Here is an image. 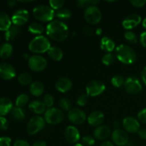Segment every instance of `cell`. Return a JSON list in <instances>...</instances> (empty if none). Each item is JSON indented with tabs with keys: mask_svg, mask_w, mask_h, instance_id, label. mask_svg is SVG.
Here are the masks:
<instances>
[{
	"mask_svg": "<svg viewBox=\"0 0 146 146\" xmlns=\"http://www.w3.org/2000/svg\"><path fill=\"white\" fill-rule=\"evenodd\" d=\"M74 146H84V145H83V144H81V143H76Z\"/></svg>",
	"mask_w": 146,
	"mask_h": 146,
	"instance_id": "obj_59",
	"label": "cell"
},
{
	"mask_svg": "<svg viewBox=\"0 0 146 146\" xmlns=\"http://www.w3.org/2000/svg\"><path fill=\"white\" fill-rule=\"evenodd\" d=\"M33 15L42 22H51L55 17V11L49 5L39 4L33 9Z\"/></svg>",
	"mask_w": 146,
	"mask_h": 146,
	"instance_id": "obj_4",
	"label": "cell"
},
{
	"mask_svg": "<svg viewBox=\"0 0 146 146\" xmlns=\"http://www.w3.org/2000/svg\"><path fill=\"white\" fill-rule=\"evenodd\" d=\"M13 108L12 101L8 98H0V116H4L11 112Z\"/></svg>",
	"mask_w": 146,
	"mask_h": 146,
	"instance_id": "obj_22",
	"label": "cell"
},
{
	"mask_svg": "<svg viewBox=\"0 0 146 146\" xmlns=\"http://www.w3.org/2000/svg\"><path fill=\"white\" fill-rule=\"evenodd\" d=\"M14 146H30L29 143L24 140H17L14 142Z\"/></svg>",
	"mask_w": 146,
	"mask_h": 146,
	"instance_id": "obj_48",
	"label": "cell"
},
{
	"mask_svg": "<svg viewBox=\"0 0 146 146\" xmlns=\"http://www.w3.org/2000/svg\"><path fill=\"white\" fill-rule=\"evenodd\" d=\"M13 47L9 43H4L0 46V57L2 58H8L12 55Z\"/></svg>",
	"mask_w": 146,
	"mask_h": 146,
	"instance_id": "obj_28",
	"label": "cell"
},
{
	"mask_svg": "<svg viewBox=\"0 0 146 146\" xmlns=\"http://www.w3.org/2000/svg\"><path fill=\"white\" fill-rule=\"evenodd\" d=\"M68 118L72 123L81 125L86 120V114L79 108H71L68 113Z\"/></svg>",
	"mask_w": 146,
	"mask_h": 146,
	"instance_id": "obj_11",
	"label": "cell"
},
{
	"mask_svg": "<svg viewBox=\"0 0 146 146\" xmlns=\"http://www.w3.org/2000/svg\"><path fill=\"white\" fill-rule=\"evenodd\" d=\"M88 96L86 94H81L77 98L76 100V104H78L79 106H84L86 105L88 101Z\"/></svg>",
	"mask_w": 146,
	"mask_h": 146,
	"instance_id": "obj_40",
	"label": "cell"
},
{
	"mask_svg": "<svg viewBox=\"0 0 146 146\" xmlns=\"http://www.w3.org/2000/svg\"><path fill=\"white\" fill-rule=\"evenodd\" d=\"M51 47V42L48 38L42 35L34 37L29 44V51L35 54L46 52Z\"/></svg>",
	"mask_w": 146,
	"mask_h": 146,
	"instance_id": "obj_3",
	"label": "cell"
},
{
	"mask_svg": "<svg viewBox=\"0 0 146 146\" xmlns=\"http://www.w3.org/2000/svg\"><path fill=\"white\" fill-rule=\"evenodd\" d=\"M44 118L47 123L51 125H56L64 121V113L61 110L52 107V108H47L44 113Z\"/></svg>",
	"mask_w": 146,
	"mask_h": 146,
	"instance_id": "obj_5",
	"label": "cell"
},
{
	"mask_svg": "<svg viewBox=\"0 0 146 146\" xmlns=\"http://www.w3.org/2000/svg\"><path fill=\"white\" fill-rule=\"evenodd\" d=\"M125 80L124 79L122 76L115 75L113 77H112L111 80V84L115 88H121V86H123Z\"/></svg>",
	"mask_w": 146,
	"mask_h": 146,
	"instance_id": "obj_34",
	"label": "cell"
},
{
	"mask_svg": "<svg viewBox=\"0 0 146 146\" xmlns=\"http://www.w3.org/2000/svg\"><path fill=\"white\" fill-rule=\"evenodd\" d=\"M131 4L136 8H142L146 4V0H131Z\"/></svg>",
	"mask_w": 146,
	"mask_h": 146,
	"instance_id": "obj_44",
	"label": "cell"
},
{
	"mask_svg": "<svg viewBox=\"0 0 146 146\" xmlns=\"http://www.w3.org/2000/svg\"><path fill=\"white\" fill-rule=\"evenodd\" d=\"M55 16L59 19L65 20L71 18L72 14H71V11L68 9L62 8L55 11Z\"/></svg>",
	"mask_w": 146,
	"mask_h": 146,
	"instance_id": "obj_31",
	"label": "cell"
},
{
	"mask_svg": "<svg viewBox=\"0 0 146 146\" xmlns=\"http://www.w3.org/2000/svg\"><path fill=\"white\" fill-rule=\"evenodd\" d=\"M84 19L88 24L92 25L98 24L102 19L101 10L96 6H91L88 7L84 11Z\"/></svg>",
	"mask_w": 146,
	"mask_h": 146,
	"instance_id": "obj_7",
	"label": "cell"
},
{
	"mask_svg": "<svg viewBox=\"0 0 146 146\" xmlns=\"http://www.w3.org/2000/svg\"><path fill=\"white\" fill-rule=\"evenodd\" d=\"M140 42L144 48H146V31L141 33L140 35Z\"/></svg>",
	"mask_w": 146,
	"mask_h": 146,
	"instance_id": "obj_47",
	"label": "cell"
},
{
	"mask_svg": "<svg viewBox=\"0 0 146 146\" xmlns=\"http://www.w3.org/2000/svg\"><path fill=\"white\" fill-rule=\"evenodd\" d=\"M115 57L123 64H133L137 58V54L135 50L130 46L120 44L115 48Z\"/></svg>",
	"mask_w": 146,
	"mask_h": 146,
	"instance_id": "obj_2",
	"label": "cell"
},
{
	"mask_svg": "<svg viewBox=\"0 0 146 146\" xmlns=\"http://www.w3.org/2000/svg\"><path fill=\"white\" fill-rule=\"evenodd\" d=\"M11 116L17 121H24L26 118L25 111L22 108L19 107H13L11 111Z\"/></svg>",
	"mask_w": 146,
	"mask_h": 146,
	"instance_id": "obj_30",
	"label": "cell"
},
{
	"mask_svg": "<svg viewBox=\"0 0 146 146\" xmlns=\"http://www.w3.org/2000/svg\"><path fill=\"white\" fill-rule=\"evenodd\" d=\"M29 12L27 10L21 9L13 14L11 17V22L14 25L21 27V26L24 25L29 20Z\"/></svg>",
	"mask_w": 146,
	"mask_h": 146,
	"instance_id": "obj_14",
	"label": "cell"
},
{
	"mask_svg": "<svg viewBox=\"0 0 146 146\" xmlns=\"http://www.w3.org/2000/svg\"><path fill=\"white\" fill-rule=\"evenodd\" d=\"M59 107L64 111H69L71 109V102L68 98H61L59 101Z\"/></svg>",
	"mask_w": 146,
	"mask_h": 146,
	"instance_id": "obj_38",
	"label": "cell"
},
{
	"mask_svg": "<svg viewBox=\"0 0 146 146\" xmlns=\"http://www.w3.org/2000/svg\"><path fill=\"white\" fill-rule=\"evenodd\" d=\"M9 128V122L4 116H0V130L6 131Z\"/></svg>",
	"mask_w": 146,
	"mask_h": 146,
	"instance_id": "obj_45",
	"label": "cell"
},
{
	"mask_svg": "<svg viewBox=\"0 0 146 146\" xmlns=\"http://www.w3.org/2000/svg\"><path fill=\"white\" fill-rule=\"evenodd\" d=\"M43 103L46 106V108H52L53 105L54 104V98L51 94H46L43 98Z\"/></svg>",
	"mask_w": 146,
	"mask_h": 146,
	"instance_id": "obj_39",
	"label": "cell"
},
{
	"mask_svg": "<svg viewBox=\"0 0 146 146\" xmlns=\"http://www.w3.org/2000/svg\"><path fill=\"white\" fill-rule=\"evenodd\" d=\"M110 135H111V130L106 125H100L97 127L94 132V137L100 141L107 139Z\"/></svg>",
	"mask_w": 146,
	"mask_h": 146,
	"instance_id": "obj_20",
	"label": "cell"
},
{
	"mask_svg": "<svg viewBox=\"0 0 146 146\" xmlns=\"http://www.w3.org/2000/svg\"><path fill=\"white\" fill-rule=\"evenodd\" d=\"M138 136L143 140H146V129L145 128H142L140 129L138 132Z\"/></svg>",
	"mask_w": 146,
	"mask_h": 146,
	"instance_id": "obj_49",
	"label": "cell"
},
{
	"mask_svg": "<svg viewBox=\"0 0 146 146\" xmlns=\"http://www.w3.org/2000/svg\"><path fill=\"white\" fill-rule=\"evenodd\" d=\"M137 118L139 122L143 123H146V108L141 110L138 113Z\"/></svg>",
	"mask_w": 146,
	"mask_h": 146,
	"instance_id": "obj_43",
	"label": "cell"
},
{
	"mask_svg": "<svg viewBox=\"0 0 146 146\" xmlns=\"http://www.w3.org/2000/svg\"><path fill=\"white\" fill-rule=\"evenodd\" d=\"M46 33L51 39L62 41L68 37V27L61 20H54L47 24Z\"/></svg>",
	"mask_w": 146,
	"mask_h": 146,
	"instance_id": "obj_1",
	"label": "cell"
},
{
	"mask_svg": "<svg viewBox=\"0 0 146 146\" xmlns=\"http://www.w3.org/2000/svg\"><path fill=\"white\" fill-rule=\"evenodd\" d=\"M29 91L34 96L38 97L44 92V86L39 81H34L29 86Z\"/></svg>",
	"mask_w": 146,
	"mask_h": 146,
	"instance_id": "obj_24",
	"label": "cell"
},
{
	"mask_svg": "<svg viewBox=\"0 0 146 146\" xmlns=\"http://www.w3.org/2000/svg\"><path fill=\"white\" fill-rule=\"evenodd\" d=\"M46 121L44 118L38 115H34L27 123V131L29 135H35L44 129Z\"/></svg>",
	"mask_w": 146,
	"mask_h": 146,
	"instance_id": "obj_6",
	"label": "cell"
},
{
	"mask_svg": "<svg viewBox=\"0 0 146 146\" xmlns=\"http://www.w3.org/2000/svg\"><path fill=\"white\" fill-rule=\"evenodd\" d=\"M141 78H142L143 84L146 86V66L143 69L142 72H141Z\"/></svg>",
	"mask_w": 146,
	"mask_h": 146,
	"instance_id": "obj_51",
	"label": "cell"
},
{
	"mask_svg": "<svg viewBox=\"0 0 146 146\" xmlns=\"http://www.w3.org/2000/svg\"><path fill=\"white\" fill-rule=\"evenodd\" d=\"M76 4L78 7L85 9L92 6L91 5V0H78L76 1Z\"/></svg>",
	"mask_w": 146,
	"mask_h": 146,
	"instance_id": "obj_42",
	"label": "cell"
},
{
	"mask_svg": "<svg viewBox=\"0 0 146 146\" xmlns=\"http://www.w3.org/2000/svg\"><path fill=\"white\" fill-rule=\"evenodd\" d=\"M124 37L127 40V41H128V42L132 44H136L138 41V38L136 34L131 31H125V34H124Z\"/></svg>",
	"mask_w": 146,
	"mask_h": 146,
	"instance_id": "obj_36",
	"label": "cell"
},
{
	"mask_svg": "<svg viewBox=\"0 0 146 146\" xmlns=\"http://www.w3.org/2000/svg\"><path fill=\"white\" fill-rule=\"evenodd\" d=\"M118 125H119V123H118V121H115V122H113V126L115 129H118Z\"/></svg>",
	"mask_w": 146,
	"mask_h": 146,
	"instance_id": "obj_56",
	"label": "cell"
},
{
	"mask_svg": "<svg viewBox=\"0 0 146 146\" xmlns=\"http://www.w3.org/2000/svg\"><path fill=\"white\" fill-rule=\"evenodd\" d=\"M18 81L21 85H31L32 83V78L28 73H22L18 76Z\"/></svg>",
	"mask_w": 146,
	"mask_h": 146,
	"instance_id": "obj_33",
	"label": "cell"
},
{
	"mask_svg": "<svg viewBox=\"0 0 146 146\" xmlns=\"http://www.w3.org/2000/svg\"><path fill=\"white\" fill-rule=\"evenodd\" d=\"M123 87L128 94H133V95L138 94L143 89L141 81L138 78L134 76L127 78L124 83Z\"/></svg>",
	"mask_w": 146,
	"mask_h": 146,
	"instance_id": "obj_9",
	"label": "cell"
},
{
	"mask_svg": "<svg viewBox=\"0 0 146 146\" xmlns=\"http://www.w3.org/2000/svg\"><path fill=\"white\" fill-rule=\"evenodd\" d=\"M64 136L66 140L70 143H76L80 140V133L78 128L73 125L66 127L64 131Z\"/></svg>",
	"mask_w": 146,
	"mask_h": 146,
	"instance_id": "obj_17",
	"label": "cell"
},
{
	"mask_svg": "<svg viewBox=\"0 0 146 146\" xmlns=\"http://www.w3.org/2000/svg\"><path fill=\"white\" fill-rule=\"evenodd\" d=\"M84 32L85 33L86 35L91 36L93 34H94V30H93V29L91 28V27H86L84 28Z\"/></svg>",
	"mask_w": 146,
	"mask_h": 146,
	"instance_id": "obj_50",
	"label": "cell"
},
{
	"mask_svg": "<svg viewBox=\"0 0 146 146\" xmlns=\"http://www.w3.org/2000/svg\"><path fill=\"white\" fill-rule=\"evenodd\" d=\"M82 142L86 146H93L95 144V139L90 135H86L82 138Z\"/></svg>",
	"mask_w": 146,
	"mask_h": 146,
	"instance_id": "obj_41",
	"label": "cell"
},
{
	"mask_svg": "<svg viewBox=\"0 0 146 146\" xmlns=\"http://www.w3.org/2000/svg\"><path fill=\"white\" fill-rule=\"evenodd\" d=\"M106 86L99 81H92L87 84L86 87V94L91 97L98 96L105 91Z\"/></svg>",
	"mask_w": 146,
	"mask_h": 146,
	"instance_id": "obj_10",
	"label": "cell"
},
{
	"mask_svg": "<svg viewBox=\"0 0 146 146\" xmlns=\"http://www.w3.org/2000/svg\"><path fill=\"white\" fill-rule=\"evenodd\" d=\"M29 31L33 34H35L37 36H41L44 32V26L41 25L39 23L33 22L29 24L28 28Z\"/></svg>",
	"mask_w": 146,
	"mask_h": 146,
	"instance_id": "obj_29",
	"label": "cell"
},
{
	"mask_svg": "<svg viewBox=\"0 0 146 146\" xmlns=\"http://www.w3.org/2000/svg\"><path fill=\"white\" fill-rule=\"evenodd\" d=\"M11 19L5 12L0 11V31H7L11 26Z\"/></svg>",
	"mask_w": 146,
	"mask_h": 146,
	"instance_id": "obj_25",
	"label": "cell"
},
{
	"mask_svg": "<svg viewBox=\"0 0 146 146\" xmlns=\"http://www.w3.org/2000/svg\"><path fill=\"white\" fill-rule=\"evenodd\" d=\"M55 87L56 89L60 93L68 92L72 88V81L68 78L63 77L56 82Z\"/></svg>",
	"mask_w": 146,
	"mask_h": 146,
	"instance_id": "obj_19",
	"label": "cell"
},
{
	"mask_svg": "<svg viewBox=\"0 0 146 146\" xmlns=\"http://www.w3.org/2000/svg\"><path fill=\"white\" fill-rule=\"evenodd\" d=\"M29 96L25 94H20L16 99V106L19 107V108H22V107L25 106L27 104L29 103Z\"/></svg>",
	"mask_w": 146,
	"mask_h": 146,
	"instance_id": "obj_32",
	"label": "cell"
},
{
	"mask_svg": "<svg viewBox=\"0 0 146 146\" xmlns=\"http://www.w3.org/2000/svg\"><path fill=\"white\" fill-rule=\"evenodd\" d=\"M46 107L44 105V104L43 103V101H33L29 104V108L30 111H31L34 113L37 114L38 115H41L45 113V111H46Z\"/></svg>",
	"mask_w": 146,
	"mask_h": 146,
	"instance_id": "obj_21",
	"label": "cell"
},
{
	"mask_svg": "<svg viewBox=\"0 0 146 146\" xmlns=\"http://www.w3.org/2000/svg\"><path fill=\"white\" fill-rule=\"evenodd\" d=\"M28 66L31 71L40 72L46 68L47 61L44 57L40 55L31 56L28 60Z\"/></svg>",
	"mask_w": 146,
	"mask_h": 146,
	"instance_id": "obj_8",
	"label": "cell"
},
{
	"mask_svg": "<svg viewBox=\"0 0 146 146\" xmlns=\"http://www.w3.org/2000/svg\"><path fill=\"white\" fill-rule=\"evenodd\" d=\"M111 139L115 145L125 146L128 143V136L126 132L122 129H115L111 133Z\"/></svg>",
	"mask_w": 146,
	"mask_h": 146,
	"instance_id": "obj_13",
	"label": "cell"
},
{
	"mask_svg": "<svg viewBox=\"0 0 146 146\" xmlns=\"http://www.w3.org/2000/svg\"><path fill=\"white\" fill-rule=\"evenodd\" d=\"M24 58H25V59H28V60H29V57L28 54H24Z\"/></svg>",
	"mask_w": 146,
	"mask_h": 146,
	"instance_id": "obj_58",
	"label": "cell"
},
{
	"mask_svg": "<svg viewBox=\"0 0 146 146\" xmlns=\"http://www.w3.org/2000/svg\"><path fill=\"white\" fill-rule=\"evenodd\" d=\"M17 3H18V1H16V0H9V1H7V5L10 7H15Z\"/></svg>",
	"mask_w": 146,
	"mask_h": 146,
	"instance_id": "obj_53",
	"label": "cell"
},
{
	"mask_svg": "<svg viewBox=\"0 0 146 146\" xmlns=\"http://www.w3.org/2000/svg\"><path fill=\"white\" fill-rule=\"evenodd\" d=\"M102 32H103V30L101 28H98L96 30V34L98 36L101 35V34H102Z\"/></svg>",
	"mask_w": 146,
	"mask_h": 146,
	"instance_id": "obj_55",
	"label": "cell"
},
{
	"mask_svg": "<svg viewBox=\"0 0 146 146\" xmlns=\"http://www.w3.org/2000/svg\"><path fill=\"white\" fill-rule=\"evenodd\" d=\"M104 114L101 111H95L89 114L87 118L88 124L93 127H98L104 121Z\"/></svg>",
	"mask_w": 146,
	"mask_h": 146,
	"instance_id": "obj_18",
	"label": "cell"
},
{
	"mask_svg": "<svg viewBox=\"0 0 146 146\" xmlns=\"http://www.w3.org/2000/svg\"><path fill=\"white\" fill-rule=\"evenodd\" d=\"M115 43L111 38L108 36H104L101 38L100 41L101 49L107 53H111L115 48Z\"/></svg>",
	"mask_w": 146,
	"mask_h": 146,
	"instance_id": "obj_23",
	"label": "cell"
},
{
	"mask_svg": "<svg viewBox=\"0 0 146 146\" xmlns=\"http://www.w3.org/2000/svg\"><path fill=\"white\" fill-rule=\"evenodd\" d=\"M32 146H46V143L44 141H37L33 143Z\"/></svg>",
	"mask_w": 146,
	"mask_h": 146,
	"instance_id": "obj_52",
	"label": "cell"
},
{
	"mask_svg": "<svg viewBox=\"0 0 146 146\" xmlns=\"http://www.w3.org/2000/svg\"><path fill=\"white\" fill-rule=\"evenodd\" d=\"M48 55L52 60L56 61H61L64 56V52L60 48L56 46H51L48 51Z\"/></svg>",
	"mask_w": 146,
	"mask_h": 146,
	"instance_id": "obj_26",
	"label": "cell"
},
{
	"mask_svg": "<svg viewBox=\"0 0 146 146\" xmlns=\"http://www.w3.org/2000/svg\"><path fill=\"white\" fill-rule=\"evenodd\" d=\"M142 25H143V27L144 29H146V17L145 19H144L143 20Z\"/></svg>",
	"mask_w": 146,
	"mask_h": 146,
	"instance_id": "obj_57",
	"label": "cell"
},
{
	"mask_svg": "<svg viewBox=\"0 0 146 146\" xmlns=\"http://www.w3.org/2000/svg\"><path fill=\"white\" fill-rule=\"evenodd\" d=\"M16 76L14 67L8 63L0 64V77L4 80H11Z\"/></svg>",
	"mask_w": 146,
	"mask_h": 146,
	"instance_id": "obj_15",
	"label": "cell"
},
{
	"mask_svg": "<svg viewBox=\"0 0 146 146\" xmlns=\"http://www.w3.org/2000/svg\"><path fill=\"white\" fill-rule=\"evenodd\" d=\"M141 21L142 19L141 16L138 14H130L124 19L122 22V25L124 29L129 31L139 25L141 23Z\"/></svg>",
	"mask_w": 146,
	"mask_h": 146,
	"instance_id": "obj_16",
	"label": "cell"
},
{
	"mask_svg": "<svg viewBox=\"0 0 146 146\" xmlns=\"http://www.w3.org/2000/svg\"><path fill=\"white\" fill-rule=\"evenodd\" d=\"M100 146H114L113 144L110 141H105V142L103 143Z\"/></svg>",
	"mask_w": 146,
	"mask_h": 146,
	"instance_id": "obj_54",
	"label": "cell"
},
{
	"mask_svg": "<svg viewBox=\"0 0 146 146\" xmlns=\"http://www.w3.org/2000/svg\"><path fill=\"white\" fill-rule=\"evenodd\" d=\"M48 3H49V6L51 9L57 11V10H59L63 8L64 4H65V1L63 0H50Z\"/></svg>",
	"mask_w": 146,
	"mask_h": 146,
	"instance_id": "obj_37",
	"label": "cell"
},
{
	"mask_svg": "<svg viewBox=\"0 0 146 146\" xmlns=\"http://www.w3.org/2000/svg\"><path fill=\"white\" fill-rule=\"evenodd\" d=\"M141 146H145V145H141Z\"/></svg>",
	"mask_w": 146,
	"mask_h": 146,
	"instance_id": "obj_60",
	"label": "cell"
},
{
	"mask_svg": "<svg viewBox=\"0 0 146 146\" xmlns=\"http://www.w3.org/2000/svg\"><path fill=\"white\" fill-rule=\"evenodd\" d=\"M21 32V28L20 27L16 25H11L10 28L5 32V38L7 41H12L14 40Z\"/></svg>",
	"mask_w": 146,
	"mask_h": 146,
	"instance_id": "obj_27",
	"label": "cell"
},
{
	"mask_svg": "<svg viewBox=\"0 0 146 146\" xmlns=\"http://www.w3.org/2000/svg\"><path fill=\"white\" fill-rule=\"evenodd\" d=\"M123 127L126 132L135 133L140 130V122L138 119L131 116H127L123 120Z\"/></svg>",
	"mask_w": 146,
	"mask_h": 146,
	"instance_id": "obj_12",
	"label": "cell"
},
{
	"mask_svg": "<svg viewBox=\"0 0 146 146\" xmlns=\"http://www.w3.org/2000/svg\"><path fill=\"white\" fill-rule=\"evenodd\" d=\"M115 54L112 53H106L102 58V63L106 66H110L113 64L115 61Z\"/></svg>",
	"mask_w": 146,
	"mask_h": 146,
	"instance_id": "obj_35",
	"label": "cell"
},
{
	"mask_svg": "<svg viewBox=\"0 0 146 146\" xmlns=\"http://www.w3.org/2000/svg\"><path fill=\"white\" fill-rule=\"evenodd\" d=\"M11 143V139L9 137H0V146H10Z\"/></svg>",
	"mask_w": 146,
	"mask_h": 146,
	"instance_id": "obj_46",
	"label": "cell"
}]
</instances>
